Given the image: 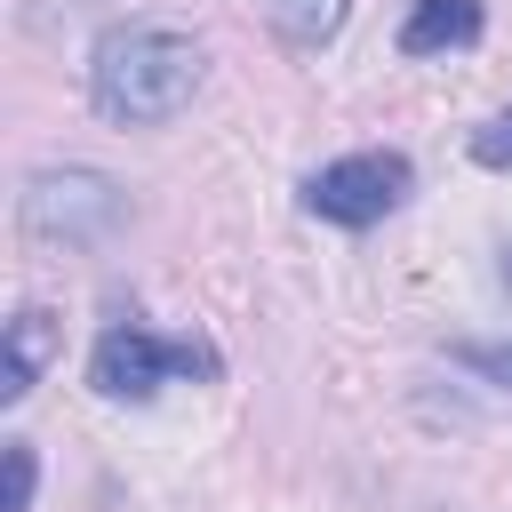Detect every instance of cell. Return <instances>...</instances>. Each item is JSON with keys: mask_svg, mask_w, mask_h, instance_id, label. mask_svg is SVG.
I'll return each mask as SVG.
<instances>
[{"mask_svg": "<svg viewBox=\"0 0 512 512\" xmlns=\"http://www.w3.org/2000/svg\"><path fill=\"white\" fill-rule=\"evenodd\" d=\"M200 88V48L168 24H112L96 40V64H88V96L104 120H128V128H160L192 104Z\"/></svg>", "mask_w": 512, "mask_h": 512, "instance_id": "1", "label": "cell"}, {"mask_svg": "<svg viewBox=\"0 0 512 512\" xmlns=\"http://www.w3.org/2000/svg\"><path fill=\"white\" fill-rule=\"evenodd\" d=\"M160 376H216V352L208 344H160L144 328H104V344L88 360V384L104 400H144Z\"/></svg>", "mask_w": 512, "mask_h": 512, "instance_id": "2", "label": "cell"}, {"mask_svg": "<svg viewBox=\"0 0 512 512\" xmlns=\"http://www.w3.org/2000/svg\"><path fill=\"white\" fill-rule=\"evenodd\" d=\"M400 200H408V160L400 152H352V160H328L304 184V208L328 216V224H376Z\"/></svg>", "mask_w": 512, "mask_h": 512, "instance_id": "3", "label": "cell"}, {"mask_svg": "<svg viewBox=\"0 0 512 512\" xmlns=\"http://www.w3.org/2000/svg\"><path fill=\"white\" fill-rule=\"evenodd\" d=\"M24 224L32 232H64V240H96L120 224V184L88 176V168H40L24 184Z\"/></svg>", "mask_w": 512, "mask_h": 512, "instance_id": "4", "label": "cell"}, {"mask_svg": "<svg viewBox=\"0 0 512 512\" xmlns=\"http://www.w3.org/2000/svg\"><path fill=\"white\" fill-rule=\"evenodd\" d=\"M472 40H480V0H416L408 24H400L408 56H448V48H472Z\"/></svg>", "mask_w": 512, "mask_h": 512, "instance_id": "5", "label": "cell"}, {"mask_svg": "<svg viewBox=\"0 0 512 512\" xmlns=\"http://www.w3.org/2000/svg\"><path fill=\"white\" fill-rule=\"evenodd\" d=\"M48 360V312H16L8 320V376H0V400H24L32 376Z\"/></svg>", "mask_w": 512, "mask_h": 512, "instance_id": "6", "label": "cell"}, {"mask_svg": "<svg viewBox=\"0 0 512 512\" xmlns=\"http://www.w3.org/2000/svg\"><path fill=\"white\" fill-rule=\"evenodd\" d=\"M272 24H280L288 40H304V48H320V40L344 24V0H272Z\"/></svg>", "mask_w": 512, "mask_h": 512, "instance_id": "7", "label": "cell"}, {"mask_svg": "<svg viewBox=\"0 0 512 512\" xmlns=\"http://www.w3.org/2000/svg\"><path fill=\"white\" fill-rule=\"evenodd\" d=\"M32 480H40L32 440H8V512H32Z\"/></svg>", "mask_w": 512, "mask_h": 512, "instance_id": "8", "label": "cell"}, {"mask_svg": "<svg viewBox=\"0 0 512 512\" xmlns=\"http://www.w3.org/2000/svg\"><path fill=\"white\" fill-rule=\"evenodd\" d=\"M472 160L480 168H512V112H496L488 128H472Z\"/></svg>", "mask_w": 512, "mask_h": 512, "instance_id": "9", "label": "cell"}, {"mask_svg": "<svg viewBox=\"0 0 512 512\" xmlns=\"http://www.w3.org/2000/svg\"><path fill=\"white\" fill-rule=\"evenodd\" d=\"M456 360H464V368H480L488 384H504V392H512V344H456Z\"/></svg>", "mask_w": 512, "mask_h": 512, "instance_id": "10", "label": "cell"}]
</instances>
